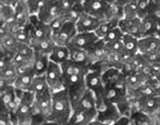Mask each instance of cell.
<instances>
[{"mask_svg":"<svg viewBox=\"0 0 160 125\" xmlns=\"http://www.w3.org/2000/svg\"><path fill=\"white\" fill-rule=\"evenodd\" d=\"M72 111L71 100L66 89L52 93L51 121L59 125H67L72 115Z\"/></svg>","mask_w":160,"mask_h":125,"instance_id":"cell-1","label":"cell"},{"mask_svg":"<svg viewBox=\"0 0 160 125\" xmlns=\"http://www.w3.org/2000/svg\"><path fill=\"white\" fill-rule=\"evenodd\" d=\"M52 113V92L50 89L45 92L35 94V100L32 104V125H40L51 121Z\"/></svg>","mask_w":160,"mask_h":125,"instance_id":"cell-2","label":"cell"},{"mask_svg":"<svg viewBox=\"0 0 160 125\" xmlns=\"http://www.w3.org/2000/svg\"><path fill=\"white\" fill-rule=\"evenodd\" d=\"M18 92L21 96V104L16 116V125H32V104L35 100V94L31 91Z\"/></svg>","mask_w":160,"mask_h":125,"instance_id":"cell-3","label":"cell"},{"mask_svg":"<svg viewBox=\"0 0 160 125\" xmlns=\"http://www.w3.org/2000/svg\"><path fill=\"white\" fill-rule=\"evenodd\" d=\"M96 107L98 111L96 120L106 124H115L118 121H119L124 116L117 105L108 102L106 100H102L99 102H97Z\"/></svg>","mask_w":160,"mask_h":125,"instance_id":"cell-4","label":"cell"},{"mask_svg":"<svg viewBox=\"0 0 160 125\" xmlns=\"http://www.w3.org/2000/svg\"><path fill=\"white\" fill-rule=\"evenodd\" d=\"M85 84L87 89L93 94L96 103L104 100L105 84L102 79V73L97 70H89L85 76Z\"/></svg>","mask_w":160,"mask_h":125,"instance_id":"cell-5","label":"cell"},{"mask_svg":"<svg viewBox=\"0 0 160 125\" xmlns=\"http://www.w3.org/2000/svg\"><path fill=\"white\" fill-rule=\"evenodd\" d=\"M46 78L49 89L52 93L60 91L64 88V81H63V72L60 64L51 62L49 63L48 69L46 73Z\"/></svg>","mask_w":160,"mask_h":125,"instance_id":"cell-6","label":"cell"},{"mask_svg":"<svg viewBox=\"0 0 160 125\" xmlns=\"http://www.w3.org/2000/svg\"><path fill=\"white\" fill-rule=\"evenodd\" d=\"M28 28L31 34V42L41 40L48 37H52V30L49 24L39 20L38 16H31L30 23L28 24ZM31 43V42H30Z\"/></svg>","mask_w":160,"mask_h":125,"instance_id":"cell-7","label":"cell"},{"mask_svg":"<svg viewBox=\"0 0 160 125\" xmlns=\"http://www.w3.org/2000/svg\"><path fill=\"white\" fill-rule=\"evenodd\" d=\"M82 6L86 14L91 15L101 21H105L110 5L103 0H85L82 2Z\"/></svg>","mask_w":160,"mask_h":125,"instance_id":"cell-8","label":"cell"},{"mask_svg":"<svg viewBox=\"0 0 160 125\" xmlns=\"http://www.w3.org/2000/svg\"><path fill=\"white\" fill-rule=\"evenodd\" d=\"M77 33L78 31L76 29V24L68 21L59 30L52 34V38L57 45L69 46L71 40Z\"/></svg>","mask_w":160,"mask_h":125,"instance_id":"cell-9","label":"cell"},{"mask_svg":"<svg viewBox=\"0 0 160 125\" xmlns=\"http://www.w3.org/2000/svg\"><path fill=\"white\" fill-rule=\"evenodd\" d=\"M71 103L73 111H97L95 98L88 89Z\"/></svg>","mask_w":160,"mask_h":125,"instance_id":"cell-10","label":"cell"},{"mask_svg":"<svg viewBox=\"0 0 160 125\" xmlns=\"http://www.w3.org/2000/svg\"><path fill=\"white\" fill-rule=\"evenodd\" d=\"M135 109L148 115L157 117L160 109V100L158 96L143 97L139 100Z\"/></svg>","mask_w":160,"mask_h":125,"instance_id":"cell-11","label":"cell"},{"mask_svg":"<svg viewBox=\"0 0 160 125\" xmlns=\"http://www.w3.org/2000/svg\"><path fill=\"white\" fill-rule=\"evenodd\" d=\"M98 40L100 39L94 32H78L71 40L69 47L88 51Z\"/></svg>","mask_w":160,"mask_h":125,"instance_id":"cell-12","label":"cell"},{"mask_svg":"<svg viewBox=\"0 0 160 125\" xmlns=\"http://www.w3.org/2000/svg\"><path fill=\"white\" fill-rule=\"evenodd\" d=\"M62 14L64 13L60 9L58 3L56 1H49L44 6V7L41 9L37 16L41 21L46 24H50L54 20H56Z\"/></svg>","mask_w":160,"mask_h":125,"instance_id":"cell-13","label":"cell"},{"mask_svg":"<svg viewBox=\"0 0 160 125\" xmlns=\"http://www.w3.org/2000/svg\"><path fill=\"white\" fill-rule=\"evenodd\" d=\"M118 27L124 34L136 37L137 39L142 38V20L140 18L134 20H122L119 22Z\"/></svg>","mask_w":160,"mask_h":125,"instance_id":"cell-14","label":"cell"},{"mask_svg":"<svg viewBox=\"0 0 160 125\" xmlns=\"http://www.w3.org/2000/svg\"><path fill=\"white\" fill-rule=\"evenodd\" d=\"M89 59H90V66H93L94 64L102 62L107 59V48L106 42L104 40H98L91 48L87 51Z\"/></svg>","mask_w":160,"mask_h":125,"instance_id":"cell-15","label":"cell"},{"mask_svg":"<svg viewBox=\"0 0 160 125\" xmlns=\"http://www.w3.org/2000/svg\"><path fill=\"white\" fill-rule=\"evenodd\" d=\"M160 52V40L158 36H146L139 39V53L142 55Z\"/></svg>","mask_w":160,"mask_h":125,"instance_id":"cell-16","label":"cell"},{"mask_svg":"<svg viewBox=\"0 0 160 125\" xmlns=\"http://www.w3.org/2000/svg\"><path fill=\"white\" fill-rule=\"evenodd\" d=\"M103 21L84 13L76 22L78 32H94Z\"/></svg>","mask_w":160,"mask_h":125,"instance_id":"cell-17","label":"cell"},{"mask_svg":"<svg viewBox=\"0 0 160 125\" xmlns=\"http://www.w3.org/2000/svg\"><path fill=\"white\" fill-rule=\"evenodd\" d=\"M129 117L130 125H160L158 117L148 115L136 109H132Z\"/></svg>","mask_w":160,"mask_h":125,"instance_id":"cell-18","label":"cell"},{"mask_svg":"<svg viewBox=\"0 0 160 125\" xmlns=\"http://www.w3.org/2000/svg\"><path fill=\"white\" fill-rule=\"evenodd\" d=\"M31 13L26 4V0H22L15 7V25L16 27L23 28L28 26L31 20Z\"/></svg>","mask_w":160,"mask_h":125,"instance_id":"cell-19","label":"cell"},{"mask_svg":"<svg viewBox=\"0 0 160 125\" xmlns=\"http://www.w3.org/2000/svg\"><path fill=\"white\" fill-rule=\"evenodd\" d=\"M34 76H35V73H34L33 69L22 72L19 74V76L17 77L13 86L16 88V90H18L20 92L30 91Z\"/></svg>","mask_w":160,"mask_h":125,"instance_id":"cell-20","label":"cell"},{"mask_svg":"<svg viewBox=\"0 0 160 125\" xmlns=\"http://www.w3.org/2000/svg\"><path fill=\"white\" fill-rule=\"evenodd\" d=\"M98 111H73L67 125H89L97 117Z\"/></svg>","mask_w":160,"mask_h":125,"instance_id":"cell-21","label":"cell"},{"mask_svg":"<svg viewBox=\"0 0 160 125\" xmlns=\"http://www.w3.org/2000/svg\"><path fill=\"white\" fill-rule=\"evenodd\" d=\"M50 61L58 64H62L70 59L69 46L57 45L53 48L52 52L49 53Z\"/></svg>","mask_w":160,"mask_h":125,"instance_id":"cell-22","label":"cell"},{"mask_svg":"<svg viewBox=\"0 0 160 125\" xmlns=\"http://www.w3.org/2000/svg\"><path fill=\"white\" fill-rule=\"evenodd\" d=\"M50 63L49 54L36 52L34 53V62H33V71L35 76L46 75Z\"/></svg>","mask_w":160,"mask_h":125,"instance_id":"cell-23","label":"cell"},{"mask_svg":"<svg viewBox=\"0 0 160 125\" xmlns=\"http://www.w3.org/2000/svg\"><path fill=\"white\" fill-rule=\"evenodd\" d=\"M34 56H25L21 53H16L13 57V62L16 65L19 73L33 69Z\"/></svg>","mask_w":160,"mask_h":125,"instance_id":"cell-24","label":"cell"},{"mask_svg":"<svg viewBox=\"0 0 160 125\" xmlns=\"http://www.w3.org/2000/svg\"><path fill=\"white\" fill-rule=\"evenodd\" d=\"M123 19H124L123 7H120L118 4L110 5L105 21H108V22L113 24L114 26L117 27V26H118L119 22Z\"/></svg>","mask_w":160,"mask_h":125,"instance_id":"cell-25","label":"cell"},{"mask_svg":"<svg viewBox=\"0 0 160 125\" xmlns=\"http://www.w3.org/2000/svg\"><path fill=\"white\" fill-rule=\"evenodd\" d=\"M30 45L34 49L36 52H40L43 53L49 54L53 48L56 46V43L54 42L52 37H48L41 40H36V41H32Z\"/></svg>","mask_w":160,"mask_h":125,"instance_id":"cell-26","label":"cell"},{"mask_svg":"<svg viewBox=\"0 0 160 125\" xmlns=\"http://www.w3.org/2000/svg\"><path fill=\"white\" fill-rule=\"evenodd\" d=\"M142 20V37L146 36H157L159 26L158 24L154 21L152 18H150L148 15H146Z\"/></svg>","mask_w":160,"mask_h":125,"instance_id":"cell-27","label":"cell"},{"mask_svg":"<svg viewBox=\"0 0 160 125\" xmlns=\"http://www.w3.org/2000/svg\"><path fill=\"white\" fill-rule=\"evenodd\" d=\"M69 48L71 61L81 63V64L87 65L88 67L90 66V59H89L87 51L78 49V48H73V47H69Z\"/></svg>","mask_w":160,"mask_h":125,"instance_id":"cell-28","label":"cell"},{"mask_svg":"<svg viewBox=\"0 0 160 125\" xmlns=\"http://www.w3.org/2000/svg\"><path fill=\"white\" fill-rule=\"evenodd\" d=\"M122 42L124 44L127 56H132L139 53V39L136 37L125 34Z\"/></svg>","mask_w":160,"mask_h":125,"instance_id":"cell-29","label":"cell"},{"mask_svg":"<svg viewBox=\"0 0 160 125\" xmlns=\"http://www.w3.org/2000/svg\"><path fill=\"white\" fill-rule=\"evenodd\" d=\"M147 81V79L139 73H133L126 76V86L127 91H132L139 88L142 84Z\"/></svg>","mask_w":160,"mask_h":125,"instance_id":"cell-30","label":"cell"},{"mask_svg":"<svg viewBox=\"0 0 160 125\" xmlns=\"http://www.w3.org/2000/svg\"><path fill=\"white\" fill-rule=\"evenodd\" d=\"M48 89H49V86H48V84L46 81V76L45 75L35 76L33 78V81H32L30 91L34 93V94H39V93L45 92Z\"/></svg>","mask_w":160,"mask_h":125,"instance_id":"cell-31","label":"cell"},{"mask_svg":"<svg viewBox=\"0 0 160 125\" xmlns=\"http://www.w3.org/2000/svg\"><path fill=\"white\" fill-rule=\"evenodd\" d=\"M84 9H83V6L82 3H75L73 5V7L69 9V11H67L65 14L66 18L68 21L73 22L76 24V22L78 21V20L84 14Z\"/></svg>","mask_w":160,"mask_h":125,"instance_id":"cell-32","label":"cell"},{"mask_svg":"<svg viewBox=\"0 0 160 125\" xmlns=\"http://www.w3.org/2000/svg\"><path fill=\"white\" fill-rule=\"evenodd\" d=\"M107 57H108V62H109L110 65L112 67L121 70L122 66H123V63L125 62V59L128 56H125V55H123L121 53H118L108 51L107 49Z\"/></svg>","mask_w":160,"mask_h":125,"instance_id":"cell-33","label":"cell"},{"mask_svg":"<svg viewBox=\"0 0 160 125\" xmlns=\"http://www.w3.org/2000/svg\"><path fill=\"white\" fill-rule=\"evenodd\" d=\"M124 33L123 31L120 30V28L118 26L113 28L108 34L107 36L103 39L104 42L106 43H110V42H118V41H122L123 40V37H124Z\"/></svg>","mask_w":160,"mask_h":125,"instance_id":"cell-34","label":"cell"},{"mask_svg":"<svg viewBox=\"0 0 160 125\" xmlns=\"http://www.w3.org/2000/svg\"><path fill=\"white\" fill-rule=\"evenodd\" d=\"M46 3L47 1L46 0H26L27 7L32 16H37Z\"/></svg>","mask_w":160,"mask_h":125,"instance_id":"cell-35","label":"cell"},{"mask_svg":"<svg viewBox=\"0 0 160 125\" xmlns=\"http://www.w3.org/2000/svg\"><path fill=\"white\" fill-rule=\"evenodd\" d=\"M147 15L156 21L160 27V2L154 0L150 1Z\"/></svg>","mask_w":160,"mask_h":125,"instance_id":"cell-36","label":"cell"},{"mask_svg":"<svg viewBox=\"0 0 160 125\" xmlns=\"http://www.w3.org/2000/svg\"><path fill=\"white\" fill-rule=\"evenodd\" d=\"M13 35L21 43L30 44V42H31V34H30V30H29L28 26L17 29L13 32Z\"/></svg>","mask_w":160,"mask_h":125,"instance_id":"cell-37","label":"cell"},{"mask_svg":"<svg viewBox=\"0 0 160 125\" xmlns=\"http://www.w3.org/2000/svg\"><path fill=\"white\" fill-rule=\"evenodd\" d=\"M123 13H124V19L123 20H134L139 18L138 16L137 6L135 2L130 3L123 7Z\"/></svg>","mask_w":160,"mask_h":125,"instance_id":"cell-38","label":"cell"},{"mask_svg":"<svg viewBox=\"0 0 160 125\" xmlns=\"http://www.w3.org/2000/svg\"><path fill=\"white\" fill-rule=\"evenodd\" d=\"M115 27L116 26H114L113 24H111L109 22H108V21H103L100 24V26L95 30L94 33L100 40H103L107 36V34Z\"/></svg>","mask_w":160,"mask_h":125,"instance_id":"cell-39","label":"cell"},{"mask_svg":"<svg viewBox=\"0 0 160 125\" xmlns=\"http://www.w3.org/2000/svg\"><path fill=\"white\" fill-rule=\"evenodd\" d=\"M150 1L151 0H135L136 6H137L138 16L140 19H142L147 15Z\"/></svg>","mask_w":160,"mask_h":125,"instance_id":"cell-40","label":"cell"},{"mask_svg":"<svg viewBox=\"0 0 160 125\" xmlns=\"http://www.w3.org/2000/svg\"><path fill=\"white\" fill-rule=\"evenodd\" d=\"M106 47L108 51L115 52V53H121L125 56H127L125 48H124V44L122 41H118V42H110V43H106Z\"/></svg>","mask_w":160,"mask_h":125,"instance_id":"cell-41","label":"cell"},{"mask_svg":"<svg viewBox=\"0 0 160 125\" xmlns=\"http://www.w3.org/2000/svg\"><path fill=\"white\" fill-rule=\"evenodd\" d=\"M66 22H68V20H67L65 14H62L61 16L58 17L56 20H54V21L49 24V26H50V28L52 30V32L54 33V32H57L58 30H59L64 26V24Z\"/></svg>","mask_w":160,"mask_h":125,"instance_id":"cell-42","label":"cell"},{"mask_svg":"<svg viewBox=\"0 0 160 125\" xmlns=\"http://www.w3.org/2000/svg\"><path fill=\"white\" fill-rule=\"evenodd\" d=\"M0 125H14L8 110L0 107Z\"/></svg>","mask_w":160,"mask_h":125,"instance_id":"cell-43","label":"cell"},{"mask_svg":"<svg viewBox=\"0 0 160 125\" xmlns=\"http://www.w3.org/2000/svg\"><path fill=\"white\" fill-rule=\"evenodd\" d=\"M142 56H143V58L145 59L146 62L153 64L154 66L160 65V52L152 53L145 54V55H142Z\"/></svg>","mask_w":160,"mask_h":125,"instance_id":"cell-44","label":"cell"},{"mask_svg":"<svg viewBox=\"0 0 160 125\" xmlns=\"http://www.w3.org/2000/svg\"><path fill=\"white\" fill-rule=\"evenodd\" d=\"M60 7V9L62 10L63 13H66L67 11H69V9L73 7V5L76 3L74 0H60L58 2H57Z\"/></svg>","mask_w":160,"mask_h":125,"instance_id":"cell-45","label":"cell"},{"mask_svg":"<svg viewBox=\"0 0 160 125\" xmlns=\"http://www.w3.org/2000/svg\"><path fill=\"white\" fill-rule=\"evenodd\" d=\"M22 0H0V4L1 5H8V6H12V7H16Z\"/></svg>","mask_w":160,"mask_h":125,"instance_id":"cell-46","label":"cell"},{"mask_svg":"<svg viewBox=\"0 0 160 125\" xmlns=\"http://www.w3.org/2000/svg\"><path fill=\"white\" fill-rule=\"evenodd\" d=\"M113 125H130V117L129 116H123L119 121H118Z\"/></svg>","mask_w":160,"mask_h":125,"instance_id":"cell-47","label":"cell"},{"mask_svg":"<svg viewBox=\"0 0 160 125\" xmlns=\"http://www.w3.org/2000/svg\"><path fill=\"white\" fill-rule=\"evenodd\" d=\"M132 2H135V0H117L116 4L119 5L120 7H124L130 3H132Z\"/></svg>","mask_w":160,"mask_h":125,"instance_id":"cell-48","label":"cell"},{"mask_svg":"<svg viewBox=\"0 0 160 125\" xmlns=\"http://www.w3.org/2000/svg\"><path fill=\"white\" fill-rule=\"evenodd\" d=\"M89 125H108L106 124V123H102V122H100V121H98V120H94V121H92L91 123Z\"/></svg>","mask_w":160,"mask_h":125,"instance_id":"cell-49","label":"cell"},{"mask_svg":"<svg viewBox=\"0 0 160 125\" xmlns=\"http://www.w3.org/2000/svg\"><path fill=\"white\" fill-rule=\"evenodd\" d=\"M40 125H59L58 123H57L56 122H53V121H47V122H45L43 123L42 124Z\"/></svg>","mask_w":160,"mask_h":125,"instance_id":"cell-50","label":"cell"},{"mask_svg":"<svg viewBox=\"0 0 160 125\" xmlns=\"http://www.w3.org/2000/svg\"><path fill=\"white\" fill-rule=\"evenodd\" d=\"M103 1L106 2L108 5H114V4H116V2H117V0H103Z\"/></svg>","mask_w":160,"mask_h":125,"instance_id":"cell-51","label":"cell"},{"mask_svg":"<svg viewBox=\"0 0 160 125\" xmlns=\"http://www.w3.org/2000/svg\"><path fill=\"white\" fill-rule=\"evenodd\" d=\"M76 3H82L83 1H85V0H74Z\"/></svg>","mask_w":160,"mask_h":125,"instance_id":"cell-52","label":"cell"},{"mask_svg":"<svg viewBox=\"0 0 160 125\" xmlns=\"http://www.w3.org/2000/svg\"><path fill=\"white\" fill-rule=\"evenodd\" d=\"M158 38H159V40H160V28H159V30H158V35H157Z\"/></svg>","mask_w":160,"mask_h":125,"instance_id":"cell-53","label":"cell"},{"mask_svg":"<svg viewBox=\"0 0 160 125\" xmlns=\"http://www.w3.org/2000/svg\"><path fill=\"white\" fill-rule=\"evenodd\" d=\"M46 1H47V2H49V1H55V0H46Z\"/></svg>","mask_w":160,"mask_h":125,"instance_id":"cell-54","label":"cell"},{"mask_svg":"<svg viewBox=\"0 0 160 125\" xmlns=\"http://www.w3.org/2000/svg\"><path fill=\"white\" fill-rule=\"evenodd\" d=\"M154 1H157V2H160V0H154Z\"/></svg>","mask_w":160,"mask_h":125,"instance_id":"cell-55","label":"cell"}]
</instances>
